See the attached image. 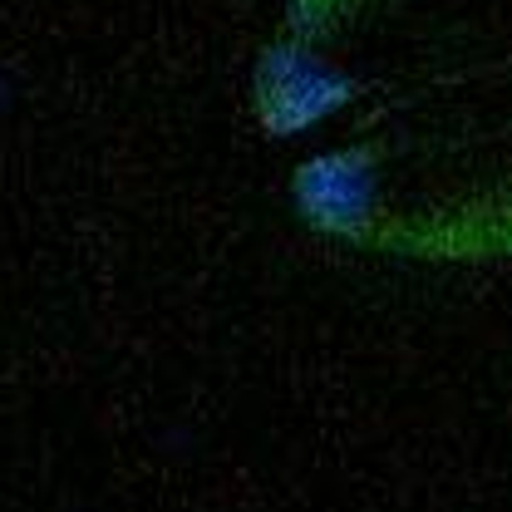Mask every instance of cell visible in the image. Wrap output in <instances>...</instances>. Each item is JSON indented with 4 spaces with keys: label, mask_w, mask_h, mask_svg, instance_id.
Returning <instances> with one entry per match:
<instances>
[{
    "label": "cell",
    "mask_w": 512,
    "mask_h": 512,
    "mask_svg": "<svg viewBox=\"0 0 512 512\" xmlns=\"http://www.w3.org/2000/svg\"><path fill=\"white\" fill-rule=\"evenodd\" d=\"M256 109L325 232L424 247L434 212L488 222L483 197L512 227V0H291Z\"/></svg>",
    "instance_id": "1"
}]
</instances>
